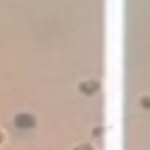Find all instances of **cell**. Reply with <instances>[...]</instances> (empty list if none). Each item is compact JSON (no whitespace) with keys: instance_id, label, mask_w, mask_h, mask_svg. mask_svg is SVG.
Listing matches in <instances>:
<instances>
[{"instance_id":"1","label":"cell","mask_w":150,"mask_h":150,"mask_svg":"<svg viewBox=\"0 0 150 150\" xmlns=\"http://www.w3.org/2000/svg\"><path fill=\"white\" fill-rule=\"evenodd\" d=\"M15 125L18 128H33L36 125V117L31 114H18L15 117Z\"/></svg>"},{"instance_id":"2","label":"cell","mask_w":150,"mask_h":150,"mask_svg":"<svg viewBox=\"0 0 150 150\" xmlns=\"http://www.w3.org/2000/svg\"><path fill=\"white\" fill-rule=\"evenodd\" d=\"M100 91V83L94 81V80H87V81H81L80 83V92L85 96H92Z\"/></svg>"},{"instance_id":"3","label":"cell","mask_w":150,"mask_h":150,"mask_svg":"<svg viewBox=\"0 0 150 150\" xmlns=\"http://www.w3.org/2000/svg\"><path fill=\"white\" fill-rule=\"evenodd\" d=\"M74 150H94L89 143H81V145H78L76 148H74Z\"/></svg>"},{"instance_id":"4","label":"cell","mask_w":150,"mask_h":150,"mask_svg":"<svg viewBox=\"0 0 150 150\" xmlns=\"http://www.w3.org/2000/svg\"><path fill=\"white\" fill-rule=\"evenodd\" d=\"M0 143H2V132H0Z\"/></svg>"}]
</instances>
